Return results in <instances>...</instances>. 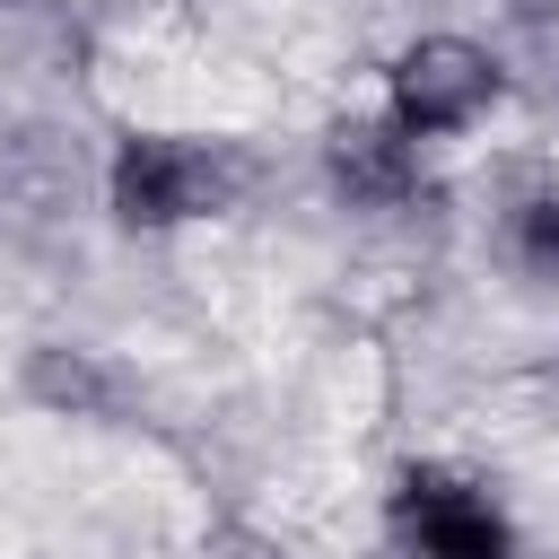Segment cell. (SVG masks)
<instances>
[{
  "label": "cell",
  "instance_id": "obj_1",
  "mask_svg": "<svg viewBox=\"0 0 559 559\" xmlns=\"http://www.w3.org/2000/svg\"><path fill=\"white\" fill-rule=\"evenodd\" d=\"M245 183H253V157L227 148V140H192V131H122L114 166H105L114 227H131V236H166V227L218 218Z\"/></svg>",
  "mask_w": 559,
  "mask_h": 559
},
{
  "label": "cell",
  "instance_id": "obj_2",
  "mask_svg": "<svg viewBox=\"0 0 559 559\" xmlns=\"http://www.w3.org/2000/svg\"><path fill=\"white\" fill-rule=\"evenodd\" d=\"M384 533L402 559H515L498 498L454 463H402L384 489Z\"/></svg>",
  "mask_w": 559,
  "mask_h": 559
},
{
  "label": "cell",
  "instance_id": "obj_3",
  "mask_svg": "<svg viewBox=\"0 0 559 559\" xmlns=\"http://www.w3.org/2000/svg\"><path fill=\"white\" fill-rule=\"evenodd\" d=\"M498 96H507V70H498L472 35H419V44H402L393 70H384V114H393L411 140H454V131H472Z\"/></svg>",
  "mask_w": 559,
  "mask_h": 559
},
{
  "label": "cell",
  "instance_id": "obj_4",
  "mask_svg": "<svg viewBox=\"0 0 559 559\" xmlns=\"http://www.w3.org/2000/svg\"><path fill=\"white\" fill-rule=\"evenodd\" d=\"M323 175L349 210H402L419 201V140L393 114H349L323 131Z\"/></svg>",
  "mask_w": 559,
  "mask_h": 559
},
{
  "label": "cell",
  "instance_id": "obj_5",
  "mask_svg": "<svg viewBox=\"0 0 559 559\" xmlns=\"http://www.w3.org/2000/svg\"><path fill=\"white\" fill-rule=\"evenodd\" d=\"M26 402H44V411H61V419H114V411H122V376H114L96 349L44 341V349H26Z\"/></svg>",
  "mask_w": 559,
  "mask_h": 559
},
{
  "label": "cell",
  "instance_id": "obj_6",
  "mask_svg": "<svg viewBox=\"0 0 559 559\" xmlns=\"http://www.w3.org/2000/svg\"><path fill=\"white\" fill-rule=\"evenodd\" d=\"M498 245H507V262H515L524 280H559V183H533V192L507 210Z\"/></svg>",
  "mask_w": 559,
  "mask_h": 559
},
{
  "label": "cell",
  "instance_id": "obj_7",
  "mask_svg": "<svg viewBox=\"0 0 559 559\" xmlns=\"http://www.w3.org/2000/svg\"><path fill=\"white\" fill-rule=\"evenodd\" d=\"M507 9H515L524 26H550V17H559V0H507Z\"/></svg>",
  "mask_w": 559,
  "mask_h": 559
},
{
  "label": "cell",
  "instance_id": "obj_8",
  "mask_svg": "<svg viewBox=\"0 0 559 559\" xmlns=\"http://www.w3.org/2000/svg\"><path fill=\"white\" fill-rule=\"evenodd\" d=\"M227 559H280V550H262V542H236V550H227Z\"/></svg>",
  "mask_w": 559,
  "mask_h": 559
}]
</instances>
